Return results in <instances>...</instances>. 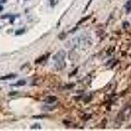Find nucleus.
Returning <instances> with one entry per match:
<instances>
[{"label":"nucleus","instance_id":"obj_1","mask_svg":"<svg viewBox=\"0 0 131 131\" xmlns=\"http://www.w3.org/2000/svg\"><path fill=\"white\" fill-rule=\"evenodd\" d=\"M66 56V52L63 50H61L59 52H58L56 55L53 56V60L56 62V66H58V69H61V66L64 65V60ZM64 67V66H62Z\"/></svg>","mask_w":131,"mask_h":131},{"label":"nucleus","instance_id":"obj_2","mask_svg":"<svg viewBox=\"0 0 131 131\" xmlns=\"http://www.w3.org/2000/svg\"><path fill=\"white\" fill-rule=\"evenodd\" d=\"M57 100V98L54 96H50L47 97V98L45 100V101L47 102V103H52V102H55L56 100Z\"/></svg>","mask_w":131,"mask_h":131},{"label":"nucleus","instance_id":"obj_3","mask_svg":"<svg viewBox=\"0 0 131 131\" xmlns=\"http://www.w3.org/2000/svg\"><path fill=\"white\" fill-rule=\"evenodd\" d=\"M16 76L14 74H9L7 76H3L1 77H0V80H6V79H12L15 77Z\"/></svg>","mask_w":131,"mask_h":131},{"label":"nucleus","instance_id":"obj_4","mask_svg":"<svg viewBox=\"0 0 131 131\" xmlns=\"http://www.w3.org/2000/svg\"><path fill=\"white\" fill-rule=\"evenodd\" d=\"M25 84H26V81L24 80H20L14 85H15V86H22V85H24Z\"/></svg>","mask_w":131,"mask_h":131},{"label":"nucleus","instance_id":"obj_5","mask_svg":"<svg viewBox=\"0 0 131 131\" xmlns=\"http://www.w3.org/2000/svg\"><path fill=\"white\" fill-rule=\"evenodd\" d=\"M47 117V115H34L33 116V117L35 118V119H42V118H44Z\"/></svg>","mask_w":131,"mask_h":131},{"label":"nucleus","instance_id":"obj_6","mask_svg":"<svg viewBox=\"0 0 131 131\" xmlns=\"http://www.w3.org/2000/svg\"><path fill=\"white\" fill-rule=\"evenodd\" d=\"M45 59V56H41V57L40 58H39V59H37V61H35V63H40L41 62H42L43 60Z\"/></svg>","mask_w":131,"mask_h":131},{"label":"nucleus","instance_id":"obj_7","mask_svg":"<svg viewBox=\"0 0 131 131\" xmlns=\"http://www.w3.org/2000/svg\"><path fill=\"white\" fill-rule=\"evenodd\" d=\"M90 16H87V17H86V18H83V19H82V20H81V21H79V22L78 24H81V23H82L83 22H84V21L88 19V18H89Z\"/></svg>","mask_w":131,"mask_h":131},{"label":"nucleus","instance_id":"obj_8","mask_svg":"<svg viewBox=\"0 0 131 131\" xmlns=\"http://www.w3.org/2000/svg\"><path fill=\"white\" fill-rule=\"evenodd\" d=\"M23 31H24V30H23ZM23 31H22V30H19V31H16V34H20V33H22V32H23Z\"/></svg>","mask_w":131,"mask_h":131}]
</instances>
